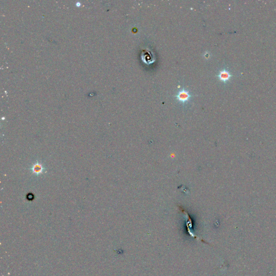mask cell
<instances>
[{
    "label": "cell",
    "instance_id": "6da1fadb",
    "mask_svg": "<svg viewBox=\"0 0 276 276\" xmlns=\"http://www.w3.org/2000/svg\"><path fill=\"white\" fill-rule=\"evenodd\" d=\"M231 76L232 75L230 74L229 72L226 70H223L221 71L219 75H218L219 79L221 81L223 82H226L227 81H229L230 78L231 77Z\"/></svg>",
    "mask_w": 276,
    "mask_h": 276
},
{
    "label": "cell",
    "instance_id": "7a4b0ae2",
    "mask_svg": "<svg viewBox=\"0 0 276 276\" xmlns=\"http://www.w3.org/2000/svg\"><path fill=\"white\" fill-rule=\"evenodd\" d=\"M177 99L179 100L182 102H184L188 100L191 96L189 94V93L184 90H182L180 91L178 94L177 96Z\"/></svg>",
    "mask_w": 276,
    "mask_h": 276
}]
</instances>
